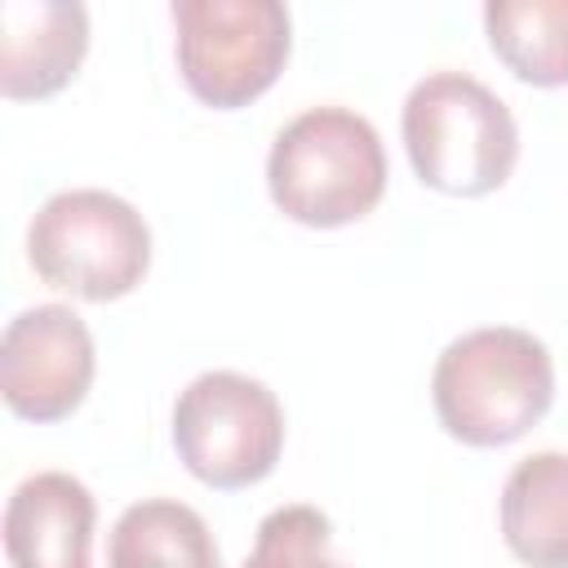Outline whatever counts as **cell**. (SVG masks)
<instances>
[{"label": "cell", "mask_w": 568, "mask_h": 568, "mask_svg": "<svg viewBox=\"0 0 568 568\" xmlns=\"http://www.w3.org/2000/svg\"><path fill=\"white\" fill-rule=\"evenodd\" d=\"M430 404L439 426L470 448L515 444L555 404V359L528 328H470L439 351Z\"/></svg>", "instance_id": "6da1fadb"}, {"label": "cell", "mask_w": 568, "mask_h": 568, "mask_svg": "<svg viewBox=\"0 0 568 568\" xmlns=\"http://www.w3.org/2000/svg\"><path fill=\"white\" fill-rule=\"evenodd\" d=\"M271 204L315 231L368 217L386 195V151L377 129L351 106H311L293 115L266 155Z\"/></svg>", "instance_id": "7a4b0ae2"}, {"label": "cell", "mask_w": 568, "mask_h": 568, "mask_svg": "<svg viewBox=\"0 0 568 568\" xmlns=\"http://www.w3.org/2000/svg\"><path fill=\"white\" fill-rule=\"evenodd\" d=\"M399 138L422 186L457 200L506 186L519 160L510 106L466 71H430L399 111Z\"/></svg>", "instance_id": "3957f363"}, {"label": "cell", "mask_w": 568, "mask_h": 568, "mask_svg": "<svg viewBox=\"0 0 568 568\" xmlns=\"http://www.w3.org/2000/svg\"><path fill=\"white\" fill-rule=\"evenodd\" d=\"M40 284L80 302H120L151 271V226L115 191L71 186L49 195L27 226Z\"/></svg>", "instance_id": "277c9868"}, {"label": "cell", "mask_w": 568, "mask_h": 568, "mask_svg": "<svg viewBox=\"0 0 568 568\" xmlns=\"http://www.w3.org/2000/svg\"><path fill=\"white\" fill-rule=\"evenodd\" d=\"M169 13L182 84L213 111L262 98L293 53V18L280 0H173Z\"/></svg>", "instance_id": "5b68a950"}, {"label": "cell", "mask_w": 568, "mask_h": 568, "mask_svg": "<svg viewBox=\"0 0 568 568\" xmlns=\"http://www.w3.org/2000/svg\"><path fill=\"white\" fill-rule=\"evenodd\" d=\"M173 448L200 484L217 493L253 488L284 453V408L275 390L248 373H200L173 404Z\"/></svg>", "instance_id": "8992f818"}, {"label": "cell", "mask_w": 568, "mask_h": 568, "mask_svg": "<svg viewBox=\"0 0 568 568\" xmlns=\"http://www.w3.org/2000/svg\"><path fill=\"white\" fill-rule=\"evenodd\" d=\"M98 373V351L89 324L62 306L40 302L18 311L0 337V395L22 422H62L71 417Z\"/></svg>", "instance_id": "52a82bcc"}, {"label": "cell", "mask_w": 568, "mask_h": 568, "mask_svg": "<svg viewBox=\"0 0 568 568\" xmlns=\"http://www.w3.org/2000/svg\"><path fill=\"white\" fill-rule=\"evenodd\" d=\"M89 53V9L75 0L0 4V93L40 102L62 93Z\"/></svg>", "instance_id": "ba28073f"}, {"label": "cell", "mask_w": 568, "mask_h": 568, "mask_svg": "<svg viewBox=\"0 0 568 568\" xmlns=\"http://www.w3.org/2000/svg\"><path fill=\"white\" fill-rule=\"evenodd\" d=\"M98 501L67 470L27 475L4 501L9 568H93Z\"/></svg>", "instance_id": "9c48e42d"}, {"label": "cell", "mask_w": 568, "mask_h": 568, "mask_svg": "<svg viewBox=\"0 0 568 568\" xmlns=\"http://www.w3.org/2000/svg\"><path fill=\"white\" fill-rule=\"evenodd\" d=\"M497 524L524 568H568V453L519 457L501 484Z\"/></svg>", "instance_id": "30bf717a"}, {"label": "cell", "mask_w": 568, "mask_h": 568, "mask_svg": "<svg viewBox=\"0 0 568 568\" xmlns=\"http://www.w3.org/2000/svg\"><path fill=\"white\" fill-rule=\"evenodd\" d=\"M106 568H222V550L200 510L173 497H142L111 524Z\"/></svg>", "instance_id": "8fae6325"}, {"label": "cell", "mask_w": 568, "mask_h": 568, "mask_svg": "<svg viewBox=\"0 0 568 568\" xmlns=\"http://www.w3.org/2000/svg\"><path fill=\"white\" fill-rule=\"evenodd\" d=\"M484 31L515 80L532 89L568 84V0H488Z\"/></svg>", "instance_id": "7c38bea8"}, {"label": "cell", "mask_w": 568, "mask_h": 568, "mask_svg": "<svg viewBox=\"0 0 568 568\" xmlns=\"http://www.w3.org/2000/svg\"><path fill=\"white\" fill-rule=\"evenodd\" d=\"M240 568H351L333 559V524L320 506L293 501L275 506L253 537V550Z\"/></svg>", "instance_id": "4fadbf2b"}]
</instances>
